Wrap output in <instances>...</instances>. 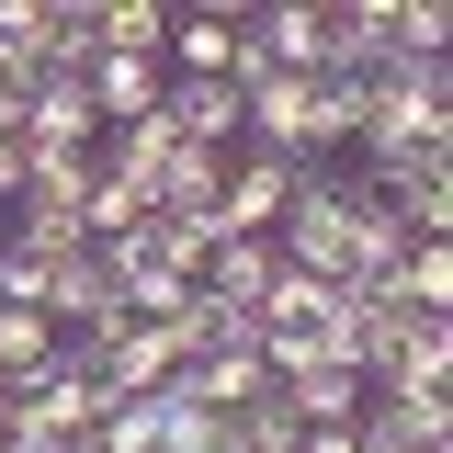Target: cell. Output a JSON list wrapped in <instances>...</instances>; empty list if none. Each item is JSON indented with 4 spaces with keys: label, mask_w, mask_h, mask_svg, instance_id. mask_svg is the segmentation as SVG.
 Listing matches in <instances>:
<instances>
[{
    "label": "cell",
    "mask_w": 453,
    "mask_h": 453,
    "mask_svg": "<svg viewBox=\"0 0 453 453\" xmlns=\"http://www.w3.org/2000/svg\"><path fill=\"white\" fill-rule=\"evenodd\" d=\"M91 57H103V35H91V0H46L35 68H46V80H91Z\"/></svg>",
    "instance_id": "ba28073f"
},
{
    "label": "cell",
    "mask_w": 453,
    "mask_h": 453,
    "mask_svg": "<svg viewBox=\"0 0 453 453\" xmlns=\"http://www.w3.org/2000/svg\"><path fill=\"white\" fill-rule=\"evenodd\" d=\"M442 374H453V318H408L374 363V396H453Z\"/></svg>",
    "instance_id": "277c9868"
},
{
    "label": "cell",
    "mask_w": 453,
    "mask_h": 453,
    "mask_svg": "<svg viewBox=\"0 0 453 453\" xmlns=\"http://www.w3.org/2000/svg\"><path fill=\"white\" fill-rule=\"evenodd\" d=\"M91 453H159V396H113L103 431H91Z\"/></svg>",
    "instance_id": "7c38bea8"
},
{
    "label": "cell",
    "mask_w": 453,
    "mask_h": 453,
    "mask_svg": "<svg viewBox=\"0 0 453 453\" xmlns=\"http://www.w3.org/2000/svg\"><path fill=\"white\" fill-rule=\"evenodd\" d=\"M12 148H23V159H91V148H103L91 91H80V80H46V91H35V113L12 125Z\"/></svg>",
    "instance_id": "7a4b0ae2"
},
{
    "label": "cell",
    "mask_w": 453,
    "mask_h": 453,
    "mask_svg": "<svg viewBox=\"0 0 453 453\" xmlns=\"http://www.w3.org/2000/svg\"><path fill=\"white\" fill-rule=\"evenodd\" d=\"M386 306H408V318H453V238H419V250L396 261Z\"/></svg>",
    "instance_id": "9c48e42d"
},
{
    "label": "cell",
    "mask_w": 453,
    "mask_h": 453,
    "mask_svg": "<svg viewBox=\"0 0 453 453\" xmlns=\"http://www.w3.org/2000/svg\"><path fill=\"white\" fill-rule=\"evenodd\" d=\"M57 363H68V340H57L46 306H0V386H35Z\"/></svg>",
    "instance_id": "52a82bcc"
},
{
    "label": "cell",
    "mask_w": 453,
    "mask_h": 453,
    "mask_svg": "<svg viewBox=\"0 0 453 453\" xmlns=\"http://www.w3.org/2000/svg\"><path fill=\"white\" fill-rule=\"evenodd\" d=\"M91 35H103V57H159L170 46V12L159 0H91Z\"/></svg>",
    "instance_id": "8fae6325"
},
{
    "label": "cell",
    "mask_w": 453,
    "mask_h": 453,
    "mask_svg": "<svg viewBox=\"0 0 453 453\" xmlns=\"http://www.w3.org/2000/svg\"><path fill=\"white\" fill-rule=\"evenodd\" d=\"M238 35L261 46L273 80H329V12L318 0H273V12H238Z\"/></svg>",
    "instance_id": "6da1fadb"
},
{
    "label": "cell",
    "mask_w": 453,
    "mask_h": 453,
    "mask_svg": "<svg viewBox=\"0 0 453 453\" xmlns=\"http://www.w3.org/2000/svg\"><path fill=\"white\" fill-rule=\"evenodd\" d=\"M283 204H295V170L261 159V148H238V159H226V193H216V226L226 238H273Z\"/></svg>",
    "instance_id": "3957f363"
},
{
    "label": "cell",
    "mask_w": 453,
    "mask_h": 453,
    "mask_svg": "<svg viewBox=\"0 0 453 453\" xmlns=\"http://www.w3.org/2000/svg\"><path fill=\"white\" fill-rule=\"evenodd\" d=\"M80 91H91L103 125H136V113H159L170 68H159V57H91V80H80Z\"/></svg>",
    "instance_id": "8992f818"
},
{
    "label": "cell",
    "mask_w": 453,
    "mask_h": 453,
    "mask_svg": "<svg viewBox=\"0 0 453 453\" xmlns=\"http://www.w3.org/2000/svg\"><path fill=\"white\" fill-rule=\"evenodd\" d=\"M170 148H181V136H170V113H136V125H103L91 170H103V181H125V193L148 204V193H159V170H170ZM148 216H159V204H148Z\"/></svg>",
    "instance_id": "5b68a950"
},
{
    "label": "cell",
    "mask_w": 453,
    "mask_h": 453,
    "mask_svg": "<svg viewBox=\"0 0 453 453\" xmlns=\"http://www.w3.org/2000/svg\"><path fill=\"white\" fill-rule=\"evenodd\" d=\"M273 238H216V261H204V295L216 306H261V283H273Z\"/></svg>",
    "instance_id": "30bf717a"
},
{
    "label": "cell",
    "mask_w": 453,
    "mask_h": 453,
    "mask_svg": "<svg viewBox=\"0 0 453 453\" xmlns=\"http://www.w3.org/2000/svg\"><path fill=\"white\" fill-rule=\"evenodd\" d=\"M306 453H351V431H306Z\"/></svg>",
    "instance_id": "5bb4252c"
},
{
    "label": "cell",
    "mask_w": 453,
    "mask_h": 453,
    "mask_svg": "<svg viewBox=\"0 0 453 453\" xmlns=\"http://www.w3.org/2000/svg\"><path fill=\"white\" fill-rule=\"evenodd\" d=\"M0 453H12V419H0Z\"/></svg>",
    "instance_id": "9a60e30c"
},
{
    "label": "cell",
    "mask_w": 453,
    "mask_h": 453,
    "mask_svg": "<svg viewBox=\"0 0 453 453\" xmlns=\"http://www.w3.org/2000/svg\"><path fill=\"white\" fill-rule=\"evenodd\" d=\"M386 57H453V12H442V0H396Z\"/></svg>",
    "instance_id": "4fadbf2b"
}]
</instances>
